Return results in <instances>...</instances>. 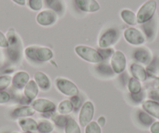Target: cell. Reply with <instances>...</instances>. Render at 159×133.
<instances>
[{"instance_id":"6da1fadb","label":"cell","mask_w":159,"mask_h":133,"mask_svg":"<svg viewBox=\"0 0 159 133\" xmlns=\"http://www.w3.org/2000/svg\"><path fill=\"white\" fill-rule=\"evenodd\" d=\"M26 58L32 62L42 63L51 61L54 56L53 51L47 47L29 46L24 50Z\"/></svg>"},{"instance_id":"7a4b0ae2","label":"cell","mask_w":159,"mask_h":133,"mask_svg":"<svg viewBox=\"0 0 159 133\" xmlns=\"http://www.w3.org/2000/svg\"><path fill=\"white\" fill-rule=\"evenodd\" d=\"M74 51L80 59L92 64H99L103 62L98 51L86 45H77L75 47Z\"/></svg>"},{"instance_id":"3957f363","label":"cell","mask_w":159,"mask_h":133,"mask_svg":"<svg viewBox=\"0 0 159 133\" xmlns=\"http://www.w3.org/2000/svg\"><path fill=\"white\" fill-rule=\"evenodd\" d=\"M157 2L155 0H148L139 9L137 14V24H143L151 20L155 13Z\"/></svg>"},{"instance_id":"277c9868","label":"cell","mask_w":159,"mask_h":133,"mask_svg":"<svg viewBox=\"0 0 159 133\" xmlns=\"http://www.w3.org/2000/svg\"><path fill=\"white\" fill-rule=\"evenodd\" d=\"M56 86L61 94L67 97H73L78 95L80 93L77 86L74 82L63 77L56 78Z\"/></svg>"},{"instance_id":"5b68a950","label":"cell","mask_w":159,"mask_h":133,"mask_svg":"<svg viewBox=\"0 0 159 133\" xmlns=\"http://www.w3.org/2000/svg\"><path fill=\"white\" fill-rule=\"evenodd\" d=\"M120 38V32L116 28H109L101 35L98 41L100 48H111L119 41Z\"/></svg>"},{"instance_id":"8992f818","label":"cell","mask_w":159,"mask_h":133,"mask_svg":"<svg viewBox=\"0 0 159 133\" xmlns=\"http://www.w3.org/2000/svg\"><path fill=\"white\" fill-rule=\"evenodd\" d=\"M123 36L126 42L134 46L142 45L146 41L144 34L140 30L134 27H129L126 29L123 33Z\"/></svg>"},{"instance_id":"52a82bcc","label":"cell","mask_w":159,"mask_h":133,"mask_svg":"<svg viewBox=\"0 0 159 133\" xmlns=\"http://www.w3.org/2000/svg\"><path fill=\"white\" fill-rule=\"evenodd\" d=\"M94 115V104L90 100L84 102L81 106L79 113V122L81 127H86L91 122Z\"/></svg>"},{"instance_id":"ba28073f","label":"cell","mask_w":159,"mask_h":133,"mask_svg":"<svg viewBox=\"0 0 159 133\" xmlns=\"http://www.w3.org/2000/svg\"><path fill=\"white\" fill-rule=\"evenodd\" d=\"M126 55L121 51H115L110 59V65L115 74H122L126 68Z\"/></svg>"},{"instance_id":"9c48e42d","label":"cell","mask_w":159,"mask_h":133,"mask_svg":"<svg viewBox=\"0 0 159 133\" xmlns=\"http://www.w3.org/2000/svg\"><path fill=\"white\" fill-rule=\"evenodd\" d=\"M31 107L35 111L41 114H52L56 110V104L45 98L36 99L32 102Z\"/></svg>"},{"instance_id":"30bf717a","label":"cell","mask_w":159,"mask_h":133,"mask_svg":"<svg viewBox=\"0 0 159 133\" xmlns=\"http://www.w3.org/2000/svg\"><path fill=\"white\" fill-rule=\"evenodd\" d=\"M58 20V15L51 10L41 11L36 16V21L42 27H50L54 25Z\"/></svg>"},{"instance_id":"8fae6325","label":"cell","mask_w":159,"mask_h":133,"mask_svg":"<svg viewBox=\"0 0 159 133\" xmlns=\"http://www.w3.org/2000/svg\"><path fill=\"white\" fill-rule=\"evenodd\" d=\"M133 58L137 63L149 65L153 60L152 53L148 48L145 47H140L134 50Z\"/></svg>"},{"instance_id":"7c38bea8","label":"cell","mask_w":159,"mask_h":133,"mask_svg":"<svg viewBox=\"0 0 159 133\" xmlns=\"http://www.w3.org/2000/svg\"><path fill=\"white\" fill-rule=\"evenodd\" d=\"M76 7L85 13H95L100 10V5L96 0H74Z\"/></svg>"},{"instance_id":"4fadbf2b","label":"cell","mask_w":159,"mask_h":133,"mask_svg":"<svg viewBox=\"0 0 159 133\" xmlns=\"http://www.w3.org/2000/svg\"><path fill=\"white\" fill-rule=\"evenodd\" d=\"M30 81V75L25 71H19L12 77V86L16 90H22Z\"/></svg>"},{"instance_id":"5bb4252c","label":"cell","mask_w":159,"mask_h":133,"mask_svg":"<svg viewBox=\"0 0 159 133\" xmlns=\"http://www.w3.org/2000/svg\"><path fill=\"white\" fill-rule=\"evenodd\" d=\"M34 80L42 91H48L52 87V81L45 73L38 71L34 75Z\"/></svg>"},{"instance_id":"9a60e30c","label":"cell","mask_w":159,"mask_h":133,"mask_svg":"<svg viewBox=\"0 0 159 133\" xmlns=\"http://www.w3.org/2000/svg\"><path fill=\"white\" fill-rule=\"evenodd\" d=\"M129 71L133 77L140 82H144L148 78V73L144 67L140 64L134 62L129 66Z\"/></svg>"},{"instance_id":"2e32d148","label":"cell","mask_w":159,"mask_h":133,"mask_svg":"<svg viewBox=\"0 0 159 133\" xmlns=\"http://www.w3.org/2000/svg\"><path fill=\"white\" fill-rule=\"evenodd\" d=\"M39 93V87L34 79H30L26 86L24 88V94L26 98L28 100H35Z\"/></svg>"},{"instance_id":"e0dca14e","label":"cell","mask_w":159,"mask_h":133,"mask_svg":"<svg viewBox=\"0 0 159 133\" xmlns=\"http://www.w3.org/2000/svg\"><path fill=\"white\" fill-rule=\"evenodd\" d=\"M143 109L153 117L159 119V102L148 100L143 103Z\"/></svg>"},{"instance_id":"ac0fdd59","label":"cell","mask_w":159,"mask_h":133,"mask_svg":"<svg viewBox=\"0 0 159 133\" xmlns=\"http://www.w3.org/2000/svg\"><path fill=\"white\" fill-rule=\"evenodd\" d=\"M35 114V111L31 106H22L16 108L12 112V117L14 118L29 117Z\"/></svg>"},{"instance_id":"d6986e66","label":"cell","mask_w":159,"mask_h":133,"mask_svg":"<svg viewBox=\"0 0 159 133\" xmlns=\"http://www.w3.org/2000/svg\"><path fill=\"white\" fill-rule=\"evenodd\" d=\"M18 124L24 132L36 131L37 128H38V122L34 119L30 118V117H23V118L19 119Z\"/></svg>"},{"instance_id":"ffe728a7","label":"cell","mask_w":159,"mask_h":133,"mask_svg":"<svg viewBox=\"0 0 159 133\" xmlns=\"http://www.w3.org/2000/svg\"><path fill=\"white\" fill-rule=\"evenodd\" d=\"M120 16L122 20L128 25L134 26L137 24V16L132 10H127V9L123 10L120 13Z\"/></svg>"},{"instance_id":"44dd1931","label":"cell","mask_w":159,"mask_h":133,"mask_svg":"<svg viewBox=\"0 0 159 133\" xmlns=\"http://www.w3.org/2000/svg\"><path fill=\"white\" fill-rule=\"evenodd\" d=\"M47 7L57 14H62L65 10V6L62 0H45Z\"/></svg>"},{"instance_id":"7402d4cb","label":"cell","mask_w":159,"mask_h":133,"mask_svg":"<svg viewBox=\"0 0 159 133\" xmlns=\"http://www.w3.org/2000/svg\"><path fill=\"white\" fill-rule=\"evenodd\" d=\"M95 70L98 74H100V76H106V77L113 76L115 74L111 65H108L107 62H105L97 64V66L95 67Z\"/></svg>"},{"instance_id":"603a6c76","label":"cell","mask_w":159,"mask_h":133,"mask_svg":"<svg viewBox=\"0 0 159 133\" xmlns=\"http://www.w3.org/2000/svg\"><path fill=\"white\" fill-rule=\"evenodd\" d=\"M137 117L139 123L144 127H151V125L154 122V117L144 111H139L137 112Z\"/></svg>"},{"instance_id":"cb8c5ba5","label":"cell","mask_w":159,"mask_h":133,"mask_svg":"<svg viewBox=\"0 0 159 133\" xmlns=\"http://www.w3.org/2000/svg\"><path fill=\"white\" fill-rule=\"evenodd\" d=\"M64 131L65 133H81V129L80 128L79 124L73 117L68 116Z\"/></svg>"},{"instance_id":"d4e9b609","label":"cell","mask_w":159,"mask_h":133,"mask_svg":"<svg viewBox=\"0 0 159 133\" xmlns=\"http://www.w3.org/2000/svg\"><path fill=\"white\" fill-rule=\"evenodd\" d=\"M54 124L48 120H42L38 123V133H52L54 130Z\"/></svg>"},{"instance_id":"484cf974","label":"cell","mask_w":159,"mask_h":133,"mask_svg":"<svg viewBox=\"0 0 159 133\" xmlns=\"http://www.w3.org/2000/svg\"><path fill=\"white\" fill-rule=\"evenodd\" d=\"M58 112L62 115H67L73 111V106L70 100H64L58 105Z\"/></svg>"},{"instance_id":"4316f807","label":"cell","mask_w":159,"mask_h":133,"mask_svg":"<svg viewBox=\"0 0 159 133\" xmlns=\"http://www.w3.org/2000/svg\"><path fill=\"white\" fill-rule=\"evenodd\" d=\"M127 87L129 92L132 94H138V93L142 91L141 82L134 77H131L129 79V81H128L127 83Z\"/></svg>"},{"instance_id":"83f0119b","label":"cell","mask_w":159,"mask_h":133,"mask_svg":"<svg viewBox=\"0 0 159 133\" xmlns=\"http://www.w3.org/2000/svg\"><path fill=\"white\" fill-rule=\"evenodd\" d=\"M143 29L147 38L148 39L152 38L154 37V33H155V22H154V20H153L152 18L151 20L143 24Z\"/></svg>"},{"instance_id":"f1b7e54d","label":"cell","mask_w":159,"mask_h":133,"mask_svg":"<svg viewBox=\"0 0 159 133\" xmlns=\"http://www.w3.org/2000/svg\"><path fill=\"white\" fill-rule=\"evenodd\" d=\"M84 131L85 133H102V128L97 122L92 121L85 127Z\"/></svg>"},{"instance_id":"f546056e","label":"cell","mask_w":159,"mask_h":133,"mask_svg":"<svg viewBox=\"0 0 159 133\" xmlns=\"http://www.w3.org/2000/svg\"><path fill=\"white\" fill-rule=\"evenodd\" d=\"M99 54L101 55L102 58L103 62H106L108 59H111V56L114 54L115 51L112 48H99L98 50Z\"/></svg>"},{"instance_id":"4dcf8cb0","label":"cell","mask_w":159,"mask_h":133,"mask_svg":"<svg viewBox=\"0 0 159 133\" xmlns=\"http://www.w3.org/2000/svg\"><path fill=\"white\" fill-rule=\"evenodd\" d=\"M67 118H68V116L62 115V114L56 115L53 117V122L56 127L59 128H64L67 122Z\"/></svg>"},{"instance_id":"1f68e13d","label":"cell","mask_w":159,"mask_h":133,"mask_svg":"<svg viewBox=\"0 0 159 133\" xmlns=\"http://www.w3.org/2000/svg\"><path fill=\"white\" fill-rule=\"evenodd\" d=\"M27 5L33 11H39L43 7V0H27Z\"/></svg>"},{"instance_id":"d6a6232c","label":"cell","mask_w":159,"mask_h":133,"mask_svg":"<svg viewBox=\"0 0 159 133\" xmlns=\"http://www.w3.org/2000/svg\"><path fill=\"white\" fill-rule=\"evenodd\" d=\"M12 83V77L10 76H0V91H5L6 89L10 86Z\"/></svg>"},{"instance_id":"836d02e7","label":"cell","mask_w":159,"mask_h":133,"mask_svg":"<svg viewBox=\"0 0 159 133\" xmlns=\"http://www.w3.org/2000/svg\"><path fill=\"white\" fill-rule=\"evenodd\" d=\"M70 101L72 102L73 104V110H76L78 108H80V107H81L82 105V100H81V97H80V95L76 96H73V97H71L70 98Z\"/></svg>"},{"instance_id":"e575fe53","label":"cell","mask_w":159,"mask_h":133,"mask_svg":"<svg viewBox=\"0 0 159 133\" xmlns=\"http://www.w3.org/2000/svg\"><path fill=\"white\" fill-rule=\"evenodd\" d=\"M144 97H145V94L143 91L138 93V94H130L131 100L137 104L140 103V102L143 101V99H144Z\"/></svg>"},{"instance_id":"d590c367","label":"cell","mask_w":159,"mask_h":133,"mask_svg":"<svg viewBox=\"0 0 159 133\" xmlns=\"http://www.w3.org/2000/svg\"><path fill=\"white\" fill-rule=\"evenodd\" d=\"M10 94L5 91H0V104H3L8 103L10 100Z\"/></svg>"},{"instance_id":"8d00e7d4","label":"cell","mask_w":159,"mask_h":133,"mask_svg":"<svg viewBox=\"0 0 159 133\" xmlns=\"http://www.w3.org/2000/svg\"><path fill=\"white\" fill-rule=\"evenodd\" d=\"M0 48H9V41L3 33L0 31Z\"/></svg>"},{"instance_id":"74e56055","label":"cell","mask_w":159,"mask_h":133,"mask_svg":"<svg viewBox=\"0 0 159 133\" xmlns=\"http://www.w3.org/2000/svg\"><path fill=\"white\" fill-rule=\"evenodd\" d=\"M151 133H159V122H154L150 127Z\"/></svg>"},{"instance_id":"f35d334b","label":"cell","mask_w":159,"mask_h":133,"mask_svg":"<svg viewBox=\"0 0 159 133\" xmlns=\"http://www.w3.org/2000/svg\"><path fill=\"white\" fill-rule=\"evenodd\" d=\"M97 122L98 124L100 125L101 128H102V127H104L105 125V123H106V119H105V117H104V116H101V117H99L98 118Z\"/></svg>"},{"instance_id":"ab89813d","label":"cell","mask_w":159,"mask_h":133,"mask_svg":"<svg viewBox=\"0 0 159 133\" xmlns=\"http://www.w3.org/2000/svg\"><path fill=\"white\" fill-rule=\"evenodd\" d=\"M13 2H14L15 3H16L19 6H25L26 4V0H12Z\"/></svg>"},{"instance_id":"60d3db41","label":"cell","mask_w":159,"mask_h":133,"mask_svg":"<svg viewBox=\"0 0 159 133\" xmlns=\"http://www.w3.org/2000/svg\"><path fill=\"white\" fill-rule=\"evenodd\" d=\"M24 133H36L35 131H26V132Z\"/></svg>"},{"instance_id":"b9f144b4","label":"cell","mask_w":159,"mask_h":133,"mask_svg":"<svg viewBox=\"0 0 159 133\" xmlns=\"http://www.w3.org/2000/svg\"><path fill=\"white\" fill-rule=\"evenodd\" d=\"M14 133H18V132H14Z\"/></svg>"}]
</instances>
